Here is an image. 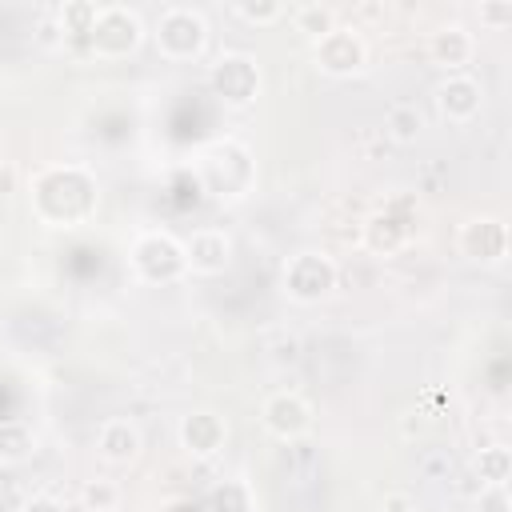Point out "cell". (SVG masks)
Returning <instances> with one entry per match:
<instances>
[{"label":"cell","mask_w":512,"mask_h":512,"mask_svg":"<svg viewBox=\"0 0 512 512\" xmlns=\"http://www.w3.org/2000/svg\"><path fill=\"white\" fill-rule=\"evenodd\" d=\"M428 52H432V60H436L440 68H448V72H460L464 64H472L476 40H472V32H468L464 24H444V28H436V32H432V44H428Z\"/></svg>","instance_id":"cell-13"},{"label":"cell","mask_w":512,"mask_h":512,"mask_svg":"<svg viewBox=\"0 0 512 512\" xmlns=\"http://www.w3.org/2000/svg\"><path fill=\"white\" fill-rule=\"evenodd\" d=\"M384 128H388V136L396 144H412L420 136V128H424V116H420L416 104H392L388 116H384Z\"/></svg>","instance_id":"cell-19"},{"label":"cell","mask_w":512,"mask_h":512,"mask_svg":"<svg viewBox=\"0 0 512 512\" xmlns=\"http://www.w3.org/2000/svg\"><path fill=\"white\" fill-rule=\"evenodd\" d=\"M160 512H204L200 504H192V500H172V504H164Z\"/></svg>","instance_id":"cell-29"},{"label":"cell","mask_w":512,"mask_h":512,"mask_svg":"<svg viewBox=\"0 0 512 512\" xmlns=\"http://www.w3.org/2000/svg\"><path fill=\"white\" fill-rule=\"evenodd\" d=\"M96 448L108 464H132L140 456V432L132 420H104L100 432H96Z\"/></svg>","instance_id":"cell-14"},{"label":"cell","mask_w":512,"mask_h":512,"mask_svg":"<svg viewBox=\"0 0 512 512\" xmlns=\"http://www.w3.org/2000/svg\"><path fill=\"white\" fill-rule=\"evenodd\" d=\"M60 36H64V32H60L56 20H44V24H40V44H56Z\"/></svg>","instance_id":"cell-28"},{"label":"cell","mask_w":512,"mask_h":512,"mask_svg":"<svg viewBox=\"0 0 512 512\" xmlns=\"http://www.w3.org/2000/svg\"><path fill=\"white\" fill-rule=\"evenodd\" d=\"M476 508H480V512H512V500H508V484H492V488H480V496H476Z\"/></svg>","instance_id":"cell-24"},{"label":"cell","mask_w":512,"mask_h":512,"mask_svg":"<svg viewBox=\"0 0 512 512\" xmlns=\"http://www.w3.org/2000/svg\"><path fill=\"white\" fill-rule=\"evenodd\" d=\"M260 424L276 440H300L312 432V404L300 392H272L260 408Z\"/></svg>","instance_id":"cell-7"},{"label":"cell","mask_w":512,"mask_h":512,"mask_svg":"<svg viewBox=\"0 0 512 512\" xmlns=\"http://www.w3.org/2000/svg\"><path fill=\"white\" fill-rule=\"evenodd\" d=\"M144 40V24L132 8L124 4H100L96 12V24L88 32V48L100 56V60H120L128 52H136Z\"/></svg>","instance_id":"cell-4"},{"label":"cell","mask_w":512,"mask_h":512,"mask_svg":"<svg viewBox=\"0 0 512 512\" xmlns=\"http://www.w3.org/2000/svg\"><path fill=\"white\" fill-rule=\"evenodd\" d=\"M212 512H252V492L244 480H224L212 492Z\"/></svg>","instance_id":"cell-22"},{"label":"cell","mask_w":512,"mask_h":512,"mask_svg":"<svg viewBox=\"0 0 512 512\" xmlns=\"http://www.w3.org/2000/svg\"><path fill=\"white\" fill-rule=\"evenodd\" d=\"M96 176L80 164H56V168H44L36 172L32 180V212L52 224V228H72V224H84L92 212H96Z\"/></svg>","instance_id":"cell-1"},{"label":"cell","mask_w":512,"mask_h":512,"mask_svg":"<svg viewBox=\"0 0 512 512\" xmlns=\"http://www.w3.org/2000/svg\"><path fill=\"white\" fill-rule=\"evenodd\" d=\"M152 36H156L160 56H168V60H196L204 52V44H208V24H204V16L196 8L172 4V8H164L156 16Z\"/></svg>","instance_id":"cell-3"},{"label":"cell","mask_w":512,"mask_h":512,"mask_svg":"<svg viewBox=\"0 0 512 512\" xmlns=\"http://www.w3.org/2000/svg\"><path fill=\"white\" fill-rule=\"evenodd\" d=\"M176 432H180V448L188 456H196V460H212L224 448V440H228V424L216 412H208V408L188 412Z\"/></svg>","instance_id":"cell-11"},{"label":"cell","mask_w":512,"mask_h":512,"mask_svg":"<svg viewBox=\"0 0 512 512\" xmlns=\"http://www.w3.org/2000/svg\"><path fill=\"white\" fill-rule=\"evenodd\" d=\"M384 508H392V512H404V508H408V496H388V500H384Z\"/></svg>","instance_id":"cell-30"},{"label":"cell","mask_w":512,"mask_h":512,"mask_svg":"<svg viewBox=\"0 0 512 512\" xmlns=\"http://www.w3.org/2000/svg\"><path fill=\"white\" fill-rule=\"evenodd\" d=\"M364 60H368V48H364L356 28L336 24L328 36L316 40V68L328 72V76H352V72L364 68Z\"/></svg>","instance_id":"cell-8"},{"label":"cell","mask_w":512,"mask_h":512,"mask_svg":"<svg viewBox=\"0 0 512 512\" xmlns=\"http://www.w3.org/2000/svg\"><path fill=\"white\" fill-rule=\"evenodd\" d=\"M336 276L340 272L324 252H296V256H288V264L280 272V288L296 304H320L336 288Z\"/></svg>","instance_id":"cell-5"},{"label":"cell","mask_w":512,"mask_h":512,"mask_svg":"<svg viewBox=\"0 0 512 512\" xmlns=\"http://www.w3.org/2000/svg\"><path fill=\"white\" fill-rule=\"evenodd\" d=\"M208 84H212V92H216L224 104L244 108V104H252V100L260 96V68H256V60L244 56V52H224V56H216V64L208 68Z\"/></svg>","instance_id":"cell-6"},{"label":"cell","mask_w":512,"mask_h":512,"mask_svg":"<svg viewBox=\"0 0 512 512\" xmlns=\"http://www.w3.org/2000/svg\"><path fill=\"white\" fill-rule=\"evenodd\" d=\"M24 512H68V508H64L56 496H48V492H36V496H28Z\"/></svg>","instance_id":"cell-26"},{"label":"cell","mask_w":512,"mask_h":512,"mask_svg":"<svg viewBox=\"0 0 512 512\" xmlns=\"http://www.w3.org/2000/svg\"><path fill=\"white\" fill-rule=\"evenodd\" d=\"M460 256H468L472 264H500L508 256V228L496 220V216H472L460 236Z\"/></svg>","instance_id":"cell-9"},{"label":"cell","mask_w":512,"mask_h":512,"mask_svg":"<svg viewBox=\"0 0 512 512\" xmlns=\"http://www.w3.org/2000/svg\"><path fill=\"white\" fill-rule=\"evenodd\" d=\"M16 192V168L12 164H0V196Z\"/></svg>","instance_id":"cell-27"},{"label":"cell","mask_w":512,"mask_h":512,"mask_svg":"<svg viewBox=\"0 0 512 512\" xmlns=\"http://www.w3.org/2000/svg\"><path fill=\"white\" fill-rule=\"evenodd\" d=\"M96 12H100V4H92V0H68L56 12V24H60L64 36H84L88 40V32L96 24Z\"/></svg>","instance_id":"cell-18"},{"label":"cell","mask_w":512,"mask_h":512,"mask_svg":"<svg viewBox=\"0 0 512 512\" xmlns=\"http://www.w3.org/2000/svg\"><path fill=\"white\" fill-rule=\"evenodd\" d=\"M184 260H188V272L196 276H220L228 264H232V240L224 228H200L184 240Z\"/></svg>","instance_id":"cell-10"},{"label":"cell","mask_w":512,"mask_h":512,"mask_svg":"<svg viewBox=\"0 0 512 512\" xmlns=\"http://www.w3.org/2000/svg\"><path fill=\"white\" fill-rule=\"evenodd\" d=\"M128 264L132 272L144 280V284H172L188 272V260H184V244L168 232H144L132 240L128 248Z\"/></svg>","instance_id":"cell-2"},{"label":"cell","mask_w":512,"mask_h":512,"mask_svg":"<svg viewBox=\"0 0 512 512\" xmlns=\"http://www.w3.org/2000/svg\"><path fill=\"white\" fill-rule=\"evenodd\" d=\"M476 476H480V488H492V484H508L512 480V452L504 444H488L476 452L472 460Z\"/></svg>","instance_id":"cell-16"},{"label":"cell","mask_w":512,"mask_h":512,"mask_svg":"<svg viewBox=\"0 0 512 512\" xmlns=\"http://www.w3.org/2000/svg\"><path fill=\"white\" fill-rule=\"evenodd\" d=\"M480 104H484V88H480V80H472L464 72H452L436 88V108L448 124H468L480 112Z\"/></svg>","instance_id":"cell-12"},{"label":"cell","mask_w":512,"mask_h":512,"mask_svg":"<svg viewBox=\"0 0 512 512\" xmlns=\"http://www.w3.org/2000/svg\"><path fill=\"white\" fill-rule=\"evenodd\" d=\"M80 500H84V508H88V512H116V504H120V488H116V480L96 476V480H88V484H84Z\"/></svg>","instance_id":"cell-21"},{"label":"cell","mask_w":512,"mask_h":512,"mask_svg":"<svg viewBox=\"0 0 512 512\" xmlns=\"http://www.w3.org/2000/svg\"><path fill=\"white\" fill-rule=\"evenodd\" d=\"M232 12H236L240 20H248V24H272V20H280V16H284V4H276V0L248 4V0H240Z\"/></svg>","instance_id":"cell-23"},{"label":"cell","mask_w":512,"mask_h":512,"mask_svg":"<svg viewBox=\"0 0 512 512\" xmlns=\"http://www.w3.org/2000/svg\"><path fill=\"white\" fill-rule=\"evenodd\" d=\"M408 236V224H400L392 212H376L368 224H364V248L372 252H396Z\"/></svg>","instance_id":"cell-15"},{"label":"cell","mask_w":512,"mask_h":512,"mask_svg":"<svg viewBox=\"0 0 512 512\" xmlns=\"http://www.w3.org/2000/svg\"><path fill=\"white\" fill-rule=\"evenodd\" d=\"M292 24H296V32H304L316 44L320 36H328L336 28V12L328 4H300V8H292Z\"/></svg>","instance_id":"cell-17"},{"label":"cell","mask_w":512,"mask_h":512,"mask_svg":"<svg viewBox=\"0 0 512 512\" xmlns=\"http://www.w3.org/2000/svg\"><path fill=\"white\" fill-rule=\"evenodd\" d=\"M36 440L24 424H0V464H24L32 456Z\"/></svg>","instance_id":"cell-20"},{"label":"cell","mask_w":512,"mask_h":512,"mask_svg":"<svg viewBox=\"0 0 512 512\" xmlns=\"http://www.w3.org/2000/svg\"><path fill=\"white\" fill-rule=\"evenodd\" d=\"M480 20L500 28V24H512V4H480Z\"/></svg>","instance_id":"cell-25"}]
</instances>
